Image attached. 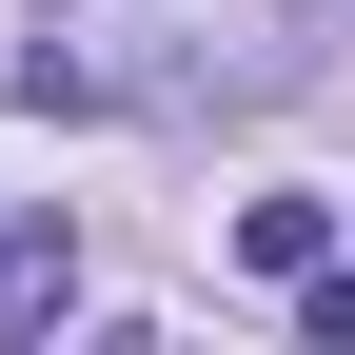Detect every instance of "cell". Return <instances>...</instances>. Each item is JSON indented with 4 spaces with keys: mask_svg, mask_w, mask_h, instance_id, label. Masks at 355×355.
I'll list each match as a JSON object with an SVG mask.
<instances>
[{
    "mask_svg": "<svg viewBox=\"0 0 355 355\" xmlns=\"http://www.w3.org/2000/svg\"><path fill=\"white\" fill-rule=\"evenodd\" d=\"M60 296H79V237L60 217H0V336H40Z\"/></svg>",
    "mask_w": 355,
    "mask_h": 355,
    "instance_id": "obj_1",
    "label": "cell"
},
{
    "mask_svg": "<svg viewBox=\"0 0 355 355\" xmlns=\"http://www.w3.org/2000/svg\"><path fill=\"white\" fill-rule=\"evenodd\" d=\"M237 257H257V277H316V257H336V198H237Z\"/></svg>",
    "mask_w": 355,
    "mask_h": 355,
    "instance_id": "obj_2",
    "label": "cell"
},
{
    "mask_svg": "<svg viewBox=\"0 0 355 355\" xmlns=\"http://www.w3.org/2000/svg\"><path fill=\"white\" fill-rule=\"evenodd\" d=\"M296 336H316V355H355V277H336V257L296 277Z\"/></svg>",
    "mask_w": 355,
    "mask_h": 355,
    "instance_id": "obj_3",
    "label": "cell"
}]
</instances>
